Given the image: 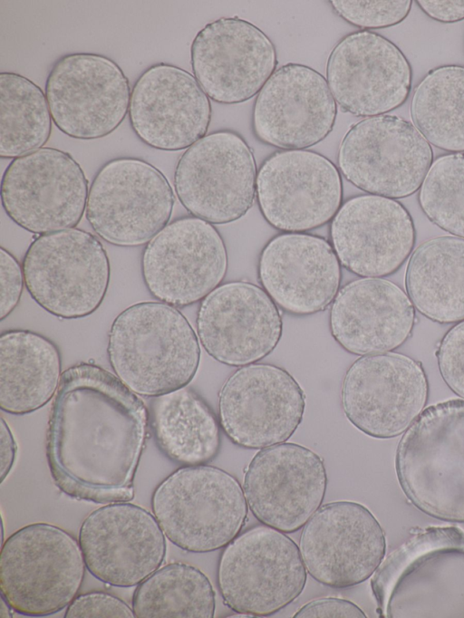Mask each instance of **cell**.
Listing matches in <instances>:
<instances>
[{
	"mask_svg": "<svg viewBox=\"0 0 464 618\" xmlns=\"http://www.w3.org/2000/svg\"><path fill=\"white\" fill-rule=\"evenodd\" d=\"M150 412L115 374L93 362L66 369L46 431V459L55 486L98 504L134 497Z\"/></svg>",
	"mask_w": 464,
	"mask_h": 618,
	"instance_id": "cell-1",
	"label": "cell"
},
{
	"mask_svg": "<svg viewBox=\"0 0 464 618\" xmlns=\"http://www.w3.org/2000/svg\"><path fill=\"white\" fill-rule=\"evenodd\" d=\"M385 618H464V531L432 526L383 559L371 580Z\"/></svg>",
	"mask_w": 464,
	"mask_h": 618,
	"instance_id": "cell-2",
	"label": "cell"
},
{
	"mask_svg": "<svg viewBox=\"0 0 464 618\" xmlns=\"http://www.w3.org/2000/svg\"><path fill=\"white\" fill-rule=\"evenodd\" d=\"M108 359L136 394L156 397L186 387L198 370V334L186 316L162 302L128 306L111 323Z\"/></svg>",
	"mask_w": 464,
	"mask_h": 618,
	"instance_id": "cell-3",
	"label": "cell"
},
{
	"mask_svg": "<svg viewBox=\"0 0 464 618\" xmlns=\"http://www.w3.org/2000/svg\"><path fill=\"white\" fill-rule=\"evenodd\" d=\"M395 470L415 507L436 519L464 523V399L422 410L399 441Z\"/></svg>",
	"mask_w": 464,
	"mask_h": 618,
	"instance_id": "cell-4",
	"label": "cell"
},
{
	"mask_svg": "<svg viewBox=\"0 0 464 618\" xmlns=\"http://www.w3.org/2000/svg\"><path fill=\"white\" fill-rule=\"evenodd\" d=\"M152 514L166 537L182 550L208 553L241 532L248 506L238 480L211 465L183 466L154 489Z\"/></svg>",
	"mask_w": 464,
	"mask_h": 618,
	"instance_id": "cell-5",
	"label": "cell"
},
{
	"mask_svg": "<svg viewBox=\"0 0 464 618\" xmlns=\"http://www.w3.org/2000/svg\"><path fill=\"white\" fill-rule=\"evenodd\" d=\"M85 568L79 540L72 534L53 524L26 525L2 545L1 597L23 615L56 613L78 595Z\"/></svg>",
	"mask_w": 464,
	"mask_h": 618,
	"instance_id": "cell-6",
	"label": "cell"
},
{
	"mask_svg": "<svg viewBox=\"0 0 464 618\" xmlns=\"http://www.w3.org/2000/svg\"><path fill=\"white\" fill-rule=\"evenodd\" d=\"M22 267L33 300L61 319L93 314L102 304L111 279L102 243L77 227L38 235L26 249Z\"/></svg>",
	"mask_w": 464,
	"mask_h": 618,
	"instance_id": "cell-7",
	"label": "cell"
},
{
	"mask_svg": "<svg viewBox=\"0 0 464 618\" xmlns=\"http://www.w3.org/2000/svg\"><path fill=\"white\" fill-rule=\"evenodd\" d=\"M307 571L300 548L285 533L254 526L227 544L218 565L225 604L248 616L274 614L304 591Z\"/></svg>",
	"mask_w": 464,
	"mask_h": 618,
	"instance_id": "cell-8",
	"label": "cell"
},
{
	"mask_svg": "<svg viewBox=\"0 0 464 618\" xmlns=\"http://www.w3.org/2000/svg\"><path fill=\"white\" fill-rule=\"evenodd\" d=\"M174 204L173 188L157 167L121 157L107 161L95 174L85 217L104 241L133 247L147 244L169 223Z\"/></svg>",
	"mask_w": 464,
	"mask_h": 618,
	"instance_id": "cell-9",
	"label": "cell"
},
{
	"mask_svg": "<svg viewBox=\"0 0 464 618\" xmlns=\"http://www.w3.org/2000/svg\"><path fill=\"white\" fill-rule=\"evenodd\" d=\"M433 162L429 141L401 117L383 114L352 125L337 154L340 172L371 195L403 198L417 192Z\"/></svg>",
	"mask_w": 464,
	"mask_h": 618,
	"instance_id": "cell-10",
	"label": "cell"
},
{
	"mask_svg": "<svg viewBox=\"0 0 464 618\" xmlns=\"http://www.w3.org/2000/svg\"><path fill=\"white\" fill-rule=\"evenodd\" d=\"M256 164L251 148L230 130L205 135L177 161L174 190L194 217L225 225L243 217L256 198Z\"/></svg>",
	"mask_w": 464,
	"mask_h": 618,
	"instance_id": "cell-11",
	"label": "cell"
},
{
	"mask_svg": "<svg viewBox=\"0 0 464 618\" xmlns=\"http://www.w3.org/2000/svg\"><path fill=\"white\" fill-rule=\"evenodd\" d=\"M89 194L81 165L68 152L43 147L13 159L1 179V203L24 230L43 235L75 227Z\"/></svg>",
	"mask_w": 464,
	"mask_h": 618,
	"instance_id": "cell-12",
	"label": "cell"
},
{
	"mask_svg": "<svg viewBox=\"0 0 464 618\" xmlns=\"http://www.w3.org/2000/svg\"><path fill=\"white\" fill-rule=\"evenodd\" d=\"M222 237L209 222L194 216L176 218L145 246L140 257L150 294L174 307L202 301L227 271Z\"/></svg>",
	"mask_w": 464,
	"mask_h": 618,
	"instance_id": "cell-13",
	"label": "cell"
},
{
	"mask_svg": "<svg viewBox=\"0 0 464 618\" xmlns=\"http://www.w3.org/2000/svg\"><path fill=\"white\" fill-rule=\"evenodd\" d=\"M429 383L422 365L398 352L363 355L347 369L341 404L347 420L375 439L395 438L422 412Z\"/></svg>",
	"mask_w": 464,
	"mask_h": 618,
	"instance_id": "cell-14",
	"label": "cell"
},
{
	"mask_svg": "<svg viewBox=\"0 0 464 618\" xmlns=\"http://www.w3.org/2000/svg\"><path fill=\"white\" fill-rule=\"evenodd\" d=\"M305 395L285 369L252 363L234 371L218 392V420L237 446L262 449L285 442L303 420Z\"/></svg>",
	"mask_w": 464,
	"mask_h": 618,
	"instance_id": "cell-15",
	"label": "cell"
},
{
	"mask_svg": "<svg viewBox=\"0 0 464 618\" xmlns=\"http://www.w3.org/2000/svg\"><path fill=\"white\" fill-rule=\"evenodd\" d=\"M44 93L53 124L77 140L112 133L129 113L130 89L121 68L92 53H69L52 66Z\"/></svg>",
	"mask_w": 464,
	"mask_h": 618,
	"instance_id": "cell-16",
	"label": "cell"
},
{
	"mask_svg": "<svg viewBox=\"0 0 464 618\" xmlns=\"http://www.w3.org/2000/svg\"><path fill=\"white\" fill-rule=\"evenodd\" d=\"M299 548L315 581L347 588L372 576L385 557L386 537L365 506L337 500L321 506L303 526Z\"/></svg>",
	"mask_w": 464,
	"mask_h": 618,
	"instance_id": "cell-17",
	"label": "cell"
},
{
	"mask_svg": "<svg viewBox=\"0 0 464 618\" xmlns=\"http://www.w3.org/2000/svg\"><path fill=\"white\" fill-rule=\"evenodd\" d=\"M256 200L273 227L286 233L314 229L332 220L342 206L341 172L318 152L278 150L257 171Z\"/></svg>",
	"mask_w": 464,
	"mask_h": 618,
	"instance_id": "cell-18",
	"label": "cell"
},
{
	"mask_svg": "<svg viewBox=\"0 0 464 618\" xmlns=\"http://www.w3.org/2000/svg\"><path fill=\"white\" fill-rule=\"evenodd\" d=\"M326 81L338 106L356 117L383 115L401 107L411 90L412 69L388 38L358 30L336 43L326 62Z\"/></svg>",
	"mask_w": 464,
	"mask_h": 618,
	"instance_id": "cell-19",
	"label": "cell"
},
{
	"mask_svg": "<svg viewBox=\"0 0 464 618\" xmlns=\"http://www.w3.org/2000/svg\"><path fill=\"white\" fill-rule=\"evenodd\" d=\"M326 488L324 459L293 442L260 449L244 473V494L253 516L285 534L307 523L322 506Z\"/></svg>",
	"mask_w": 464,
	"mask_h": 618,
	"instance_id": "cell-20",
	"label": "cell"
},
{
	"mask_svg": "<svg viewBox=\"0 0 464 618\" xmlns=\"http://www.w3.org/2000/svg\"><path fill=\"white\" fill-rule=\"evenodd\" d=\"M190 63L209 99L237 104L259 93L278 62L275 44L259 27L232 16L216 19L197 33Z\"/></svg>",
	"mask_w": 464,
	"mask_h": 618,
	"instance_id": "cell-21",
	"label": "cell"
},
{
	"mask_svg": "<svg viewBox=\"0 0 464 618\" xmlns=\"http://www.w3.org/2000/svg\"><path fill=\"white\" fill-rule=\"evenodd\" d=\"M78 540L87 570L117 587L140 584L161 566L167 551L166 536L154 515L130 501L92 511Z\"/></svg>",
	"mask_w": 464,
	"mask_h": 618,
	"instance_id": "cell-22",
	"label": "cell"
},
{
	"mask_svg": "<svg viewBox=\"0 0 464 618\" xmlns=\"http://www.w3.org/2000/svg\"><path fill=\"white\" fill-rule=\"evenodd\" d=\"M196 327L207 353L233 367L269 355L283 333L276 303L263 288L246 281L220 285L208 294L198 306Z\"/></svg>",
	"mask_w": 464,
	"mask_h": 618,
	"instance_id": "cell-23",
	"label": "cell"
},
{
	"mask_svg": "<svg viewBox=\"0 0 464 618\" xmlns=\"http://www.w3.org/2000/svg\"><path fill=\"white\" fill-rule=\"evenodd\" d=\"M337 103L326 78L314 68L288 63L271 75L257 94L252 130L263 143L282 150H304L333 130Z\"/></svg>",
	"mask_w": 464,
	"mask_h": 618,
	"instance_id": "cell-24",
	"label": "cell"
},
{
	"mask_svg": "<svg viewBox=\"0 0 464 618\" xmlns=\"http://www.w3.org/2000/svg\"><path fill=\"white\" fill-rule=\"evenodd\" d=\"M128 114L133 132L144 144L178 151L207 135L212 107L194 75L159 63L133 84Z\"/></svg>",
	"mask_w": 464,
	"mask_h": 618,
	"instance_id": "cell-25",
	"label": "cell"
},
{
	"mask_svg": "<svg viewBox=\"0 0 464 618\" xmlns=\"http://www.w3.org/2000/svg\"><path fill=\"white\" fill-rule=\"evenodd\" d=\"M331 245L341 266L369 278L397 272L413 250L416 231L408 209L376 195L346 200L330 226Z\"/></svg>",
	"mask_w": 464,
	"mask_h": 618,
	"instance_id": "cell-26",
	"label": "cell"
},
{
	"mask_svg": "<svg viewBox=\"0 0 464 618\" xmlns=\"http://www.w3.org/2000/svg\"><path fill=\"white\" fill-rule=\"evenodd\" d=\"M258 280L277 306L294 315L324 311L341 284V264L322 237L284 233L271 238L257 264Z\"/></svg>",
	"mask_w": 464,
	"mask_h": 618,
	"instance_id": "cell-27",
	"label": "cell"
},
{
	"mask_svg": "<svg viewBox=\"0 0 464 618\" xmlns=\"http://www.w3.org/2000/svg\"><path fill=\"white\" fill-rule=\"evenodd\" d=\"M414 306L396 284L382 278H361L339 289L331 304L333 338L355 355L388 352L411 335Z\"/></svg>",
	"mask_w": 464,
	"mask_h": 618,
	"instance_id": "cell-28",
	"label": "cell"
},
{
	"mask_svg": "<svg viewBox=\"0 0 464 618\" xmlns=\"http://www.w3.org/2000/svg\"><path fill=\"white\" fill-rule=\"evenodd\" d=\"M57 345L24 329L0 335V407L14 415L34 412L55 395L62 379Z\"/></svg>",
	"mask_w": 464,
	"mask_h": 618,
	"instance_id": "cell-29",
	"label": "cell"
},
{
	"mask_svg": "<svg viewBox=\"0 0 464 618\" xmlns=\"http://www.w3.org/2000/svg\"><path fill=\"white\" fill-rule=\"evenodd\" d=\"M405 288L413 306L439 323L464 321V238L441 236L411 254Z\"/></svg>",
	"mask_w": 464,
	"mask_h": 618,
	"instance_id": "cell-30",
	"label": "cell"
},
{
	"mask_svg": "<svg viewBox=\"0 0 464 618\" xmlns=\"http://www.w3.org/2000/svg\"><path fill=\"white\" fill-rule=\"evenodd\" d=\"M150 421L159 449L176 463L203 465L219 453V420L207 401L187 386L153 397Z\"/></svg>",
	"mask_w": 464,
	"mask_h": 618,
	"instance_id": "cell-31",
	"label": "cell"
},
{
	"mask_svg": "<svg viewBox=\"0 0 464 618\" xmlns=\"http://www.w3.org/2000/svg\"><path fill=\"white\" fill-rule=\"evenodd\" d=\"M410 114L430 144L464 152V65L431 69L414 90Z\"/></svg>",
	"mask_w": 464,
	"mask_h": 618,
	"instance_id": "cell-32",
	"label": "cell"
},
{
	"mask_svg": "<svg viewBox=\"0 0 464 618\" xmlns=\"http://www.w3.org/2000/svg\"><path fill=\"white\" fill-rule=\"evenodd\" d=\"M131 607L137 618H213L216 594L201 570L173 562L138 584Z\"/></svg>",
	"mask_w": 464,
	"mask_h": 618,
	"instance_id": "cell-33",
	"label": "cell"
},
{
	"mask_svg": "<svg viewBox=\"0 0 464 618\" xmlns=\"http://www.w3.org/2000/svg\"><path fill=\"white\" fill-rule=\"evenodd\" d=\"M45 93L27 77L0 73V157L15 159L43 148L53 128Z\"/></svg>",
	"mask_w": 464,
	"mask_h": 618,
	"instance_id": "cell-34",
	"label": "cell"
},
{
	"mask_svg": "<svg viewBox=\"0 0 464 618\" xmlns=\"http://www.w3.org/2000/svg\"><path fill=\"white\" fill-rule=\"evenodd\" d=\"M418 200L430 222L464 238V152L442 155L432 162Z\"/></svg>",
	"mask_w": 464,
	"mask_h": 618,
	"instance_id": "cell-35",
	"label": "cell"
},
{
	"mask_svg": "<svg viewBox=\"0 0 464 618\" xmlns=\"http://www.w3.org/2000/svg\"><path fill=\"white\" fill-rule=\"evenodd\" d=\"M337 15L362 30L394 26L409 15L412 1L332 0Z\"/></svg>",
	"mask_w": 464,
	"mask_h": 618,
	"instance_id": "cell-36",
	"label": "cell"
},
{
	"mask_svg": "<svg viewBox=\"0 0 464 618\" xmlns=\"http://www.w3.org/2000/svg\"><path fill=\"white\" fill-rule=\"evenodd\" d=\"M436 357L444 382L464 399V321L445 333L436 351Z\"/></svg>",
	"mask_w": 464,
	"mask_h": 618,
	"instance_id": "cell-37",
	"label": "cell"
},
{
	"mask_svg": "<svg viewBox=\"0 0 464 618\" xmlns=\"http://www.w3.org/2000/svg\"><path fill=\"white\" fill-rule=\"evenodd\" d=\"M66 618H133L132 607L121 598L102 591H91L78 594L68 605Z\"/></svg>",
	"mask_w": 464,
	"mask_h": 618,
	"instance_id": "cell-38",
	"label": "cell"
},
{
	"mask_svg": "<svg viewBox=\"0 0 464 618\" xmlns=\"http://www.w3.org/2000/svg\"><path fill=\"white\" fill-rule=\"evenodd\" d=\"M0 320L3 321L19 304L25 285L19 261L3 246L0 247Z\"/></svg>",
	"mask_w": 464,
	"mask_h": 618,
	"instance_id": "cell-39",
	"label": "cell"
},
{
	"mask_svg": "<svg viewBox=\"0 0 464 618\" xmlns=\"http://www.w3.org/2000/svg\"><path fill=\"white\" fill-rule=\"evenodd\" d=\"M294 617H356L365 618V613L354 603L342 598L325 597L312 600L296 611Z\"/></svg>",
	"mask_w": 464,
	"mask_h": 618,
	"instance_id": "cell-40",
	"label": "cell"
},
{
	"mask_svg": "<svg viewBox=\"0 0 464 618\" xmlns=\"http://www.w3.org/2000/svg\"><path fill=\"white\" fill-rule=\"evenodd\" d=\"M422 12L440 23H455L464 20V0H419Z\"/></svg>",
	"mask_w": 464,
	"mask_h": 618,
	"instance_id": "cell-41",
	"label": "cell"
},
{
	"mask_svg": "<svg viewBox=\"0 0 464 618\" xmlns=\"http://www.w3.org/2000/svg\"><path fill=\"white\" fill-rule=\"evenodd\" d=\"M17 452V445L12 430L4 418H1L0 454H1V483L10 473Z\"/></svg>",
	"mask_w": 464,
	"mask_h": 618,
	"instance_id": "cell-42",
	"label": "cell"
}]
</instances>
